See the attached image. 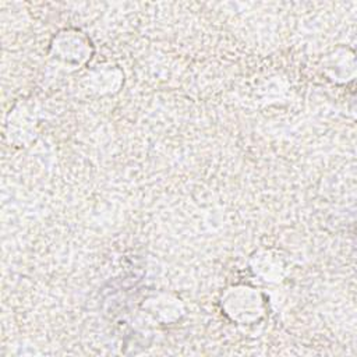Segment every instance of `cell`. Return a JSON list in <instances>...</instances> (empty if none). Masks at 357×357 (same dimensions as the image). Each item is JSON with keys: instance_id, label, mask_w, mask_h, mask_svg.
<instances>
[{"instance_id": "7a4b0ae2", "label": "cell", "mask_w": 357, "mask_h": 357, "mask_svg": "<svg viewBox=\"0 0 357 357\" xmlns=\"http://www.w3.org/2000/svg\"><path fill=\"white\" fill-rule=\"evenodd\" d=\"M56 54L67 63L81 64L89 54V42L79 32H64L56 40Z\"/></svg>"}, {"instance_id": "6da1fadb", "label": "cell", "mask_w": 357, "mask_h": 357, "mask_svg": "<svg viewBox=\"0 0 357 357\" xmlns=\"http://www.w3.org/2000/svg\"><path fill=\"white\" fill-rule=\"evenodd\" d=\"M223 312L234 322L251 325L265 315V301L259 291L250 286H233L222 298Z\"/></svg>"}, {"instance_id": "277c9868", "label": "cell", "mask_w": 357, "mask_h": 357, "mask_svg": "<svg viewBox=\"0 0 357 357\" xmlns=\"http://www.w3.org/2000/svg\"><path fill=\"white\" fill-rule=\"evenodd\" d=\"M146 308L149 310V314L162 322L176 321L181 311L177 300L172 298L170 296H155L153 298L148 300Z\"/></svg>"}, {"instance_id": "3957f363", "label": "cell", "mask_w": 357, "mask_h": 357, "mask_svg": "<svg viewBox=\"0 0 357 357\" xmlns=\"http://www.w3.org/2000/svg\"><path fill=\"white\" fill-rule=\"evenodd\" d=\"M251 269L255 276L269 283L280 282L284 275V264L282 258L269 250L259 251L252 257Z\"/></svg>"}]
</instances>
